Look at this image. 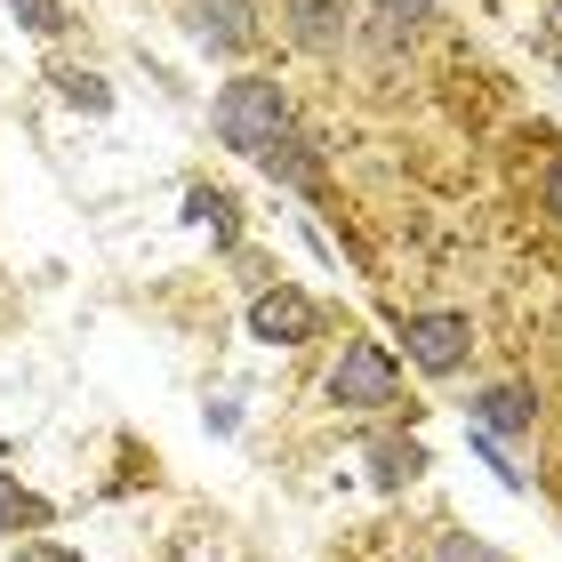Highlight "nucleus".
Instances as JSON below:
<instances>
[{"mask_svg":"<svg viewBox=\"0 0 562 562\" xmlns=\"http://www.w3.org/2000/svg\"><path fill=\"white\" fill-rule=\"evenodd\" d=\"M210 130H217L225 153H266L281 130H290V89H281L273 72H241V81H225V89H217Z\"/></svg>","mask_w":562,"mask_h":562,"instance_id":"f257e3e1","label":"nucleus"},{"mask_svg":"<svg viewBox=\"0 0 562 562\" xmlns=\"http://www.w3.org/2000/svg\"><path fill=\"white\" fill-rule=\"evenodd\" d=\"M329 402H346V411H394L402 402V362L378 338H353L338 353V370H329Z\"/></svg>","mask_w":562,"mask_h":562,"instance_id":"f03ea898","label":"nucleus"},{"mask_svg":"<svg viewBox=\"0 0 562 562\" xmlns=\"http://www.w3.org/2000/svg\"><path fill=\"white\" fill-rule=\"evenodd\" d=\"M402 346L418 353L426 378H450L474 353V329H467V314H450V305H426V314H402Z\"/></svg>","mask_w":562,"mask_h":562,"instance_id":"7ed1b4c3","label":"nucleus"},{"mask_svg":"<svg viewBox=\"0 0 562 562\" xmlns=\"http://www.w3.org/2000/svg\"><path fill=\"white\" fill-rule=\"evenodd\" d=\"M249 338H258V346H305V338H322V305L305 290L266 281V290L249 297Z\"/></svg>","mask_w":562,"mask_h":562,"instance_id":"20e7f679","label":"nucleus"},{"mask_svg":"<svg viewBox=\"0 0 562 562\" xmlns=\"http://www.w3.org/2000/svg\"><path fill=\"white\" fill-rule=\"evenodd\" d=\"M186 33L210 48V57H249V48H258V0H193Z\"/></svg>","mask_w":562,"mask_h":562,"instance_id":"39448f33","label":"nucleus"},{"mask_svg":"<svg viewBox=\"0 0 562 562\" xmlns=\"http://www.w3.org/2000/svg\"><path fill=\"white\" fill-rule=\"evenodd\" d=\"M530 418H539V394L515 386V378H498V386L474 394V426H482V434H522Z\"/></svg>","mask_w":562,"mask_h":562,"instance_id":"423d86ee","label":"nucleus"},{"mask_svg":"<svg viewBox=\"0 0 562 562\" xmlns=\"http://www.w3.org/2000/svg\"><path fill=\"white\" fill-rule=\"evenodd\" d=\"M249 161H258L266 177H281V186H314L322 153H314V130H297V121H290V130H281L266 153H249Z\"/></svg>","mask_w":562,"mask_h":562,"instance_id":"0eeeda50","label":"nucleus"},{"mask_svg":"<svg viewBox=\"0 0 562 562\" xmlns=\"http://www.w3.org/2000/svg\"><path fill=\"white\" fill-rule=\"evenodd\" d=\"M362 450H370L362 467H370L378 491H402V482H418V474H426V450L411 442V434H370Z\"/></svg>","mask_w":562,"mask_h":562,"instance_id":"6e6552de","label":"nucleus"},{"mask_svg":"<svg viewBox=\"0 0 562 562\" xmlns=\"http://www.w3.org/2000/svg\"><path fill=\"white\" fill-rule=\"evenodd\" d=\"M338 33H346V9H338V0H290V41L305 48V57L338 48Z\"/></svg>","mask_w":562,"mask_h":562,"instance_id":"1a4fd4ad","label":"nucleus"},{"mask_svg":"<svg viewBox=\"0 0 562 562\" xmlns=\"http://www.w3.org/2000/svg\"><path fill=\"white\" fill-rule=\"evenodd\" d=\"M57 522V506H48L41 491H24V482L0 474V539H33V530Z\"/></svg>","mask_w":562,"mask_h":562,"instance_id":"9d476101","label":"nucleus"},{"mask_svg":"<svg viewBox=\"0 0 562 562\" xmlns=\"http://www.w3.org/2000/svg\"><path fill=\"white\" fill-rule=\"evenodd\" d=\"M186 225H210L217 249H234V241H241V210H234V201H225L217 186H193V193H186Z\"/></svg>","mask_w":562,"mask_h":562,"instance_id":"9b49d317","label":"nucleus"},{"mask_svg":"<svg viewBox=\"0 0 562 562\" xmlns=\"http://www.w3.org/2000/svg\"><path fill=\"white\" fill-rule=\"evenodd\" d=\"M418 24H434V0H370L378 41H402V33H418Z\"/></svg>","mask_w":562,"mask_h":562,"instance_id":"f8f14e48","label":"nucleus"},{"mask_svg":"<svg viewBox=\"0 0 562 562\" xmlns=\"http://www.w3.org/2000/svg\"><path fill=\"white\" fill-rule=\"evenodd\" d=\"M57 97H65V105H81V113H105L113 105V89L89 81V72H57Z\"/></svg>","mask_w":562,"mask_h":562,"instance_id":"ddd939ff","label":"nucleus"},{"mask_svg":"<svg viewBox=\"0 0 562 562\" xmlns=\"http://www.w3.org/2000/svg\"><path fill=\"white\" fill-rule=\"evenodd\" d=\"M24 33H65V0H9Z\"/></svg>","mask_w":562,"mask_h":562,"instance_id":"4468645a","label":"nucleus"},{"mask_svg":"<svg viewBox=\"0 0 562 562\" xmlns=\"http://www.w3.org/2000/svg\"><path fill=\"white\" fill-rule=\"evenodd\" d=\"M442 562H506V554L482 547V539H467V530H450V539H442Z\"/></svg>","mask_w":562,"mask_h":562,"instance_id":"2eb2a0df","label":"nucleus"},{"mask_svg":"<svg viewBox=\"0 0 562 562\" xmlns=\"http://www.w3.org/2000/svg\"><path fill=\"white\" fill-rule=\"evenodd\" d=\"M539 193H547V210L562 217V153H547V169H539Z\"/></svg>","mask_w":562,"mask_h":562,"instance_id":"dca6fc26","label":"nucleus"},{"mask_svg":"<svg viewBox=\"0 0 562 562\" xmlns=\"http://www.w3.org/2000/svg\"><path fill=\"white\" fill-rule=\"evenodd\" d=\"M547 48L562 57V0H554V16H547Z\"/></svg>","mask_w":562,"mask_h":562,"instance_id":"f3484780","label":"nucleus"},{"mask_svg":"<svg viewBox=\"0 0 562 562\" xmlns=\"http://www.w3.org/2000/svg\"><path fill=\"white\" fill-rule=\"evenodd\" d=\"M24 562H72V554H57V547H24Z\"/></svg>","mask_w":562,"mask_h":562,"instance_id":"a211bd4d","label":"nucleus"},{"mask_svg":"<svg viewBox=\"0 0 562 562\" xmlns=\"http://www.w3.org/2000/svg\"><path fill=\"white\" fill-rule=\"evenodd\" d=\"M0 458H9V442H0Z\"/></svg>","mask_w":562,"mask_h":562,"instance_id":"6ab92c4d","label":"nucleus"}]
</instances>
